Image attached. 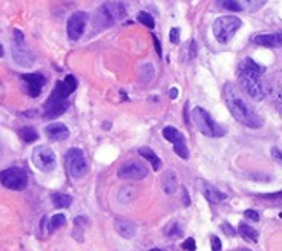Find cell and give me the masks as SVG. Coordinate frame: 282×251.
<instances>
[{
    "mask_svg": "<svg viewBox=\"0 0 282 251\" xmlns=\"http://www.w3.org/2000/svg\"><path fill=\"white\" fill-rule=\"evenodd\" d=\"M210 244H212V251H222V245L218 236H212Z\"/></svg>",
    "mask_w": 282,
    "mask_h": 251,
    "instance_id": "obj_32",
    "label": "cell"
},
{
    "mask_svg": "<svg viewBox=\"0 0 282 251\" xmlns=\"http://www.w3.org/2000/svg\"><path fill=\"white\" fill-rule=\"evenodd\" d=\"M241 26H243V22H241V19L236 16L218 17L213 23V35L221 45H225L232 40L233 35L239 31Z\"/></svg>",
    "mask_w": 282,
    "mask_h": 251,
    "instance_id": "obj_5",
    "label": "cell"
},
{
    "mask_svg": "<svg viewBox=\"0 0 282 251\" xmlns=\"http://www.w3.org/2000/svg\"><path fill=\"white\" fill-rule=\"evenodd\" d=\"M224 100L236 121L250 129L262 127V120L259 118V115L254 112V109L243 98L239 90L232 83H227L224 86Z\"/></svg>",
    "mask_w": 282,
    "mask_h": 251,
    "instance_id": "obj_1",
    "label": "cell"
},
{
    "mask_svg": "<svg viewBox=\"0 0 282 251\" xmlns=\"http://www.w3.org/2000/svg\"><path fill=\"white\" fill-rule=\"evenodd\" d=\"M127 14L126 6L120 2H106L98 11L95 17H94V23L97 28H109L111 25L115 22L125 19Z\"/></svg>",
    "mask_w": 282,
    "mask_h": 251,
    "instance_id": "obj_3",
    "label": "cell"
},
{
    "mask_svg": "<svg viewBox=\"0 0 282 251\" xmlns=\"http://www.w3.org/2000/svg\"><path fill=\"white\" fill-rule=\"evenodd\" d=\"M238 2L244 5L243 9L247 8L249 11H258V9H261L265 5L267 0H238Z\"/></svg>",
    "mask_w": 282,
    "mask_h": 251,
    "instance_id": "obj_28",
    "label": "cell"
},
{
    "mask_svg": "<svg viewBox=\"0 0 282 251\" xmlns=\"http://www.w3.org/2000/svg\"><path fill=\"white\" fill-rule=\"evenodd\" d=\"M137 195H138V192L133 186H123L118 190L117 199L120 204H132L133 201H135Z\"/></svg>",
    "mask_w": 282,
    "mask_h": 251,
    "instance_id": "obj_18",
    "label": "cell"
},
{
    "mask_svg": "<svg viewBox=\"0 0 282 251\" xmlns=\"http://www.w3.org/2000/svg\"><path fill=\"white\" fill-rule=\"evenodd\" d=\"M181 234H183V230L180 227V223H177V222L170 223V227L167 228V236L169 237H180Z\"/></svg>",
    "mask_w": 282,
    "mask_h": 251,
    "instance_id": "obj_31",
    "label": "cell"
},
{
    "mask_svg": "<svg viewBox=\"0 0 282 251\" xmlns=\"http://www.w3.org/2000/svg\"><path fill=\"white\" fill-rule=\"evenodd\" d=\"M0 182H2L3 187L9 190L20 192L28 186V175L20 167H9L0 173Z\"/></svg>",
    "mask_w": 282,
    "mask_h": 251,
    "instance_id": "obj_6",
    "label": "cell"
},
{
    "mask_svg": "<svg viewBox=\"0 0 282 251\" xmlns=\"http://www.w3.org/2000/svg\"><path fill=\"white\" fill-rule=\"evenodd\" d=\"M262 197H267V199H282V192H278V193H268V195H262Z\"/></svg>",
    "mask_w": 282,
    "mask_h": 251,
    "instance_id": "obj_37",
    "label": "cell"
},
{
    "mask_svg": "<svg viewBox=\"0 0 282 251\" xmlns=\"http://www.w3.org/2000/svg\"><path fill=\"white\" fill-rule=\"evenodd\" d=\"M149 175V168L144 164L137 161H129L118 168V178L120 179H129V181H140Z\"/></svg>",
    "mask_w": 282,
    "mask_h": 251,
    "instance_id": "obj_9",
    "label": "cell"
},
{
    "mask_svg": "<svg viewBox=\"0 0 282 251\" xmlns=\"http://www.w3.org/2000/svg\"><path fill=\"white\" fill-rule=\"evenodd\" d=\"M276 104H278L279 111L282 112V92H281V94H278V97H276Z\"/></svg>",
    "mask_w": 282,
    "mask_h": 251,
    "instance_id": "obj_41",
    "label": "cell"
},
{
    "mask_svg": "<svg viewBox=\"0 0 282 251\" xmlns=\"http://www.w3.org/2000/svg\"><path fill=\"white\" fill-rule=\"evenodd\" d=\"M279 216H281V218H282V213H281V215H279Z\"/></svg>",
    "mask_w": 282,
    "mask_h": 251,
    "instance_id": "obj_45",
    "label": "cell"
},
{
    "mask_svg": "<svg viewBox=\"0 0 282 251\" xmlns=\"http://www.w3.org/2000/svg\"><path fill=\"white\" fill-rule=\"evenodd\" d=\"M177 97H178V89H177V87H172V89H170V98L175 100Z\"/></svg>",
    "mask_w": 282,
    "mask_h": 251,
    "instance_id": "obj_42",
    "label": "cell"
},
{
    "mask_svg": "<svg viewBox=\"0 0 282 251\" xmlns=\"http://www.w3.org/2000/svg\"><path fill=\"white\" fill-rule=\"evenodd\" d=\"M244 216L254 221V222H258L259 221V215H258V211H254V210H246L244 211Z\"/></svg>",
    "mask_w": 282,
    "mask_h": 251,
    "instance_id": "obj_35",
    "label": "cell"
},
{
    "mask_svg": "<svg viewBox=\"0 0 282 251\" xmlns=\"http://www.w3.org/2000/svg\"><path fill=\"white\" fill-rule=\"evenodd\" d=\"M32 163L38 170L49 173L57 167V158L52 149H49L48 146H40L35 147L32 152Z\"/></svg>",
    "mask_w": 282,
    "mask_h": 251,
    "instance_id": "obj_7",
    "label": "cell"
},
{
    "mask_svg": "<svg viewBox=\"0 0 282 251\" xmlns=\"http://www.w3.org/2000/svg\"><path fill=\"white\" fill-rule=\"evenodd\" d=\"M64 222H66L64 215H62V213L54 215V216L49 219V223H48V230H49V233H52V231L59 230L60 227H63V225H64Z\"/></svg>",
    "mask_w": 282,
    "mask_h": 251,
    "instance_id": "obj_26",
    "label": "cell"
},
{
    "mask_svg": "<svg viewBox=\"0 0 282 251\" xmlns=\"http://www.w3.org/2000/svg\"><path fill=\"white\" fill-rule=\"evenodd\" d=\"M241 251H250V250H241Z\"/></svg>",
    "mask_w": 282,
    "mask_h": 251,
    "instance_id": "obj_43",
    "label": "cell"
},
{
    "mask_svg": "<svg viewBox=\"0 0 282 251\" xmlns=\"http://www.w3.org/2000/svg\"><path fill=\"white\" fill-rule=\"evenodd\" d=\"M199 190L203 192L204 197L209 201V202H213V204H218V202H222L225 201V195L222 192H219L215 186H212L210 182L207 181H199Z\"/></svg>",
    "mask_w": 282,
    "mask_h": 251,
    "instance_id": "obj_14",
    "label": "cell"
},
{
    "mask_svg": "<svg viewBox=\"0 0 282 251\" xmlns=\"http://www.w3.org/2000/svg\"><path fill=\"white\" fill-rule=\"evenodd\" d=\"M264 72V66L258 64L251 58H246L239 64V84L246 94H249V97L256 101H261L265 97V86L261 77Z\"/></svg>",
    "mask_w": 282,
    "mask_h": 251,
    "instance_id": "obj_2",
    "label": "cell"
},
{
    "mask_svg": "<svg viewBox=\"0 0 282 251\" xmlns=\"http://www.w3.org/2000/svg\"><path fill=\"white\" fill-rule=\"evenodd\" d=\"M12 58H14V61L19 66H23V68H30L35 61V56L25 48V42L23 43L14 42V45H12Z\"/></svg>",
    "mask_w": 282,
    "mask_h": 251,
    "instance_id": "obj_13",
    "label": "cell"
},
{
    "mask_svg": "<svg viewBox=\"0 0 282 251\" xmlns=\"http://www.w3.org/2000/svg\"><path fill=\"white\" fill-rule=\"evenodd\" d=\"M140 78H141V82L143 83H149L154 80V77H155V69H154V66L151 63H144L140 66Z\"/></svg>",
    "mask_w": 282,
    "mask_h": 251,
    "instance_id": "obj_23",
    "label": "cell"
},
{
    "mask_svg": "<svg viewBox=\"0 0 282 251\" xmlns=\"http://www.w3.org/2000/svg\"><path fill=\"white\" fill-rule=\"evenodd\" d=\"M52 204L56 208H68L72 204V197L69 195H64V193H54L51 196Z\"/></svg>",
    "mask_w": 282,
    "mask_h": 251,
    "instance_id": "obj_21",
    "label": "cell"
},
{
    "mask_svg": "<svg viewBox=\"0 0 282 251\" xmlns=\"http://www.w3.org/2000/svg\"><path fill=\"white\" fill-rule=\"evenodd\" d=\"M161 184H163V190L167 195H173V193L177 192V189H178L177 176H175V173H173L172 170H167L166 173L163 175V181H161Z\"/></svg>",
    "mask_w": 282,
    "mask_h": 251,
    "instance_id": "obj_19",
    "label": "cell"
},
{
    "mask_svg": "<svg viewBox=\"0 0 282 251\" xmlns=\"http://www.w3.org/2000/svg\"><path fill=\"white\" fill-rule=\"evenodd\" d=\"M183 248L186 251H195L196 250V244H195V241L192 239V237H189V239L183 242Z\"/></svg>",
    "mask_w": 282,
    "mask_h": 251,
    "instance_id": "obj_34",
    "label": "cell"
},
{
    "mask_svg": "<svg viewBox=\"0 0 282 251\" xmlns=\"http://www.w3.org/2000/svg\"><path fill=\"white\" fill-rule=\"evenodd\" d=\"M173 150H175V153H177L180 158H183V160H187V158H189V150H187V146H186L184 138L180 139L178 142L173 144Z\"/></svg>",
    "mask_w": 282,
    "mask_h": 251,
    "instance_id": "obj_30",
    "label": "cell"
},
{
    "mask_svg": "<svg viewBox=\"0 0 282 251\" xmlns=\"http://www.w3.org/2000/svg\"><path fill=\"white\" fill-rule=\"evenodd\" d=\"M115 230L120 236L125 237V239H132L137 233V225H135V222H132L129 219L118 218L115 221Z\"/></svg>",
    "mask_w": 282,
    "mask_h": 251,
    "instance_id": "obj_17",
    "label": "cell"
},
{
    "mask_svg": "<svg viewBox=\"0 0 282 251\" xmlns=\"http://www.w3.org/2000/svg\"><path fill=\"white\" fill-rule=\"evenodd\" d=\"M69 101L68 98L60 97L57 92L52 90V94L49 95L48 101L45 103V118H56L64 113V111L68 109Z\"/></svg>",
    "mask_w": 282,
    "mask_h": 251,
    "instance_id": "obj_11",
    "label": "cell"
},
{
    "mask_svg": "<svg viewBox=\"0 0 282 251\" xmlns=\"http://www.w3.org/2000/svg\"><path fill=\"white\" fill-rule=\"evenodd\" d=\"M183 202H184V205H189L190 204V199H189V195H187V192L186 190H183Z\"/></svg>",
    "mask_w": 282,
    "mask_h": 251,
    "instance_id": "obj_40",
    "label": "cell"
},
{
    "mask_svg": "<svg viewBox=\"0 0 282 251\" xmlns=\"http://www.w3.org/2000/svg\"><path fill=\"white\" fill-rule=\"evenodd\" d=\"M137 19H138V22H140V23H143V25L146 26V28H151V29H154V28H155V20H154V17L149 14V12H146V11L138 12Z\"/></svg>",
    "mask_w": 282,
    "mask_h": 251,
    "instance_id": "obj_29",
    "label": "cell"
},
{
    "mask_svg": "<svg viewBox=\"0 0 282 251\" xmlns=\"http://www.w3.org/2000/svg\"><path fill=\"white\" fill-rule=\"evenodd\" d=\"M163 137H164L169 142H172V144H175V142H178L180 139L184 138L181 132H178L175 127H172V126H167V127L163 129Z\"/></svg>",
    "mask_w": 282,
    "mask_h": 251,
    "instance_id": "obj_24",
    "label": "cell"
},
{
    "mask_svg": "<svg viewBox=\"0 0 282 251\" xmlns=\"http://www.w3.org/2000/svg\"><path fill=\"white\" fill-rule=\"evenodd\" d=\"M169 37H170V42H172L173 45H178V43H180V29H178V28H172Z\"/></svg>",
    "mask_w": 282,
    "mask_h": 251,
    "instance_id": "obj_33",
    "label": "cell"
},
{
    "mask_svg": "<svg viewBox=\"0 0 282 251\" xmlns=\"http://www.w3.org/2000/svg\"><path fill=\"white\" fill-rule=\"evenodd\" d=\"M66 166H68L69 173L72 178H83L88 173V163L85 160V155L80 149H69L66 153Z\"/></svg>",
    "mask_w": 282,
    "mask_h": 251,
    "instance_id": "obj_8",
    "label": "cell"
},
{
    "mask_svg": "<svg viewBox=\"0 0 282 251\" xmlns=\"http://www.w3.org/2000/svg\"><path fill=\"white\" fill-rule=\"evenodd\" d=\"M19 135H20V138H22L25 142H34V141H37V138H38L37 130H35L34 127H30V126L22 127V129L19 130Z\"/></svg>",
    "mask_w": 282,
    "mask_h": 251,
    "instance_id": "obj_25",
    "label": "cell"
},
{
    "mask_svg": "<svg viewBox=\"0 0 282 251\" xmlns=\"http://www.w3.org/2000/svg\"><path fill=\"white\" fill-rule=\"evenodd\" d=\"M151 251H159V250H151Z\"/></svg>",
    "mask_w": 282,
    "mask_h": 251,
    "instance_id": "obj_44",
    "label": "cell"
},
{
    "mask_svg": "<svg viewBox=\"0 0 282 251\" xmlns=\"http://www.w3.org/2000/svg\"><path fill=\"white\" fill-rule=\"evenodd\" d=\"M138 153H140L143 158H146V160L152 164L154 170H159V168H161V160L157 156V153H155L152 149H149V147H141V149H138Z\"/></svg>",
    "mask_w": 282,
    "mask_h": 251,
    "instance_id": "obj_20",
    "label": "cell"
},
{
    "mask_svg": "<svg viewBox=\"0 0 282 251\" xmlns=\"http://www.w3.org/2000/svg\"><path fill=\"white\" fill-rule=\"evenodd\" d=\"M152 38H154V45H155V49H157V54L161 57V56H163V51H161V45H159L158 37H157V35H152Z\"/></svg>",
    "mask_w": 282,
    "mask_h": 251,
    "instance_id": "obj_38",
    "label": "cell"
},
{
    "mask_svg": "<svg viewBox=\"0 0 282 251\" xmlns=\"http://www.w3.org/2000/svg\"><path fill=\"white\" fill-rule=\"evenodd\" d=\"M88 20H89V16L83 11L74 12V14L69 17L66 28H68V35H69L71 40H78V38L83 35Z\"/></svg>",
    "mask_w": 282,
    "mask_h": 251,
    "instance_id": "obj_10",
    "label": "cell"
},
{
    "mask_svg": "<svg viewBox=\"0 0 282 251\" xmlns=\"http://www.w3.org/2000/svg\"><path fill=\"white\" fill-rule=\"evenodd\" d=\"M192 120L196 126V129L201 132L203 135L209 138H219L225 135V127L219 126L213 118L209 115V112L203 108H195L192 112Z\"/></svg>",
    "mask_w": 282,
    "mask_h": 251,
    "instance_id": "obj_4",
    "label": "cell"
},
{
    "mask_svg": "<svg viewBox=\"0 0 282 251\" xmlns=\"http://www.w3.org/2000/svg\"><path fill=\"white\" fill-rule=\"evenodd\" d=\"M195 56H196V43L192 42L190 43V58H193Z\"/></svg>",
    "mask_w": 282,
    "mask_h": 251,
    "instance_id": "obj_39",
    "label": "cell"
},
{
    "mask_svg": "<svg viewBox=\"0 0 282 251\" xmlns=\"http://www.w3.org/2000/svg\"><path fill=\"white\" fill-rule=\"evenodd\" d=\"M22 80L26 84V92L30 97H38L42 94V89L46 84V78L42 74H25L22 75Z\"/></svg>",
    "mask_w": 282,
    "mask_h": 251,
    "instance_id": "obj_12",
    "label": "cell"
},
{
    "mask_svg": "<svg viewBox=\"0 0 282 251\" xmlns=\"http://www.w3.org/2000/svg\"><path fill=\"white\" fill-rule=\"evenodd\" d=\"M238 233L243 236L244 239H247V241L258 242V237H259L258 231L254 230V228H251L250 225H247V223H241V225L238 227Z\"/></svg>",
    "mask_w": 282,
    "mask_h": 251,
    "instance_id": "obj_22",
    "label": "cell"
},
{
    "mask_svg": "<svg viewBox=\"0 0 282 251\" xmlns=\"http://www.w3.org/2000/svg\"><path fill=\"white\" fill-rule=\"evenodd\" d=\"M253 42L265 48H282V31L273 34H259L253 38Z\"/></svg>",
    "mask_w": 282,
    "mask_h": 251,
    "instance_id": "obj_16",
    "label": "cell"
},
{
    "mask_svg": "<svg viewBox=\"0 0 282 251\" xmlns=\"http://www.w3.org/2000/svg\"><path fill=\"white\" fill-rule=\"evenodd\" d=\"M272 156L282 166V150H281V149H276V147H275V149L272 150Z\"/></svg>",
    "mask_w": 282,
    "mask_h": 251,
    "instance_id": "obj_36",
    "label": "cell"
},
{
    "mask_svg": "<svg viewBox=\"0 0 282 251\" xmlns=\"http://www.w3.org/2000/svg\"><path fill=\"white\" fill-rule=\"evenodd\" d=\"M218 5L227 11H232V12L243 11V5H241L238 0H218Z\"/></svg>",
    "mask_w": 282,
    "mask_h": 251,
    "instance_id": "obj_27",
    "label": "cell"
},
{
    "mask_svg": "<svg viewBox=\"0 0 282 251\" xmlns=\"http://www.w3.org/2000/svg\"><path fill=\"white\" fill-rule=\"evenodd\" d=\"M45 135L51 141H63L66 138H69L71 132L63 123H52V124L45 127Z\"/></svg>",
    "mask_w": 282,
    "mask_h": 251,
    "instance_id": "obj_15",
    "label": "cell"
}]
</instances>
